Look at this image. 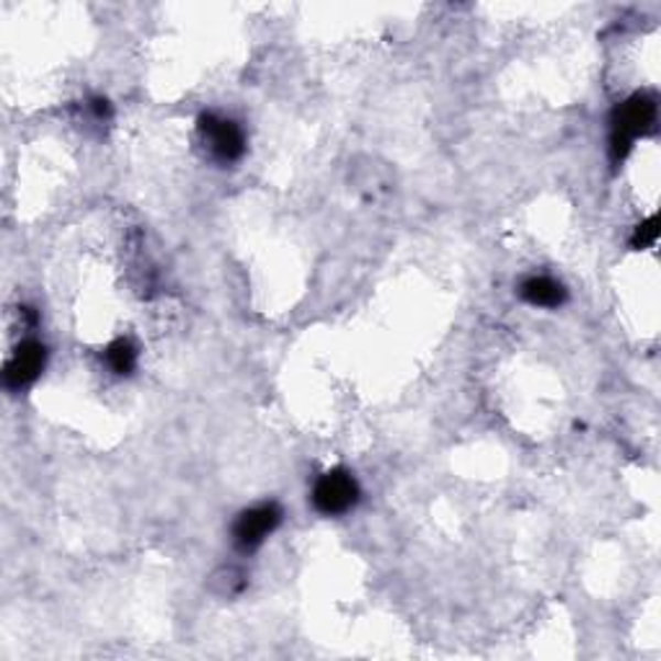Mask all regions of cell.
Wrapping results in <instances>:
<instances>
[{"label": "cell", "instance_id": "cell-1", "mask_svg": "<svg viewBox=\"0 0 661 661\" xmlns=\"http://www.w3.org/2000/svg\"><path fill=\"white\" fill-rule=\"evenodd\" d=\"M657 122V99L649 94H636L622 101L613 115L610 127V150L615 161H622L633 142L646 134Z\"/></svg>", "mask_w": 661, "mask_h": 661}, {"label": "cell", "instance_id": "cell-2", "mask_svg": "<svg viewBox=\"0 0 661 661\" xmlns=\"http://www.w3.org/2000/svg\"><path fill=\"white\" fill-rule=\"evenodd\" d=\"M359 501V484L349 470L334 468L315 480L313 505L321 514L342 517L351 512Z\"/></svg>", "mask_w": 661, "mask_h": 661}, {"label": "cell", "instance_id": "cell-3", "mask_svg": "<svg viewBox=\"0 0 661 661\" xmlns=\"http://www.w3.org/2000/svg\"><path fill=\"white\" fill-rule=\"evenodd\" d=\"M199 134L202 140H205L209 155H213L217 163H236L246 153V134L228 117L202 115Z\"/></svg>", "mask_w": 661, "mask_h": 661}, {"label": "cell", "instance_id": "cell-4", "mask_svg": "<svg viewBox=\"0 0 661 661\" xmlns=\"http://www.w3.org/2000/svg\"><path fill=\"white\" fill-rule=\"evenodd\" d=\"M282 509L269 501V505H257L246 512L238 514L236 524H232V540L240 551H257L272 532L280 528Z\"/></svg>", "mask_w": 661, "mask_h": 661}, {"label": "cell", "instance_id": "cell-5", "mask_svg": "<svg viewBox=\"0 0 661 661\" xmlns=\"http://www.w3.org/2000/svg\"><path fill=\"white\" fill-rule=\"evenodd\" d=\"M44 362H47V349H44V344L34 339L21 342L19 349L13 351V357L9 359V365H6V372H3L6 386L11 390L32 386V382L42 375Z\"/></svg>", "mask_w": 661, "mask_h": 661}, {"label": "cell", "instance_id": "cell-6", "mask_svg": "<svg viewBox=\"0 0 661 661\" xmlns=\"http://www.w3.org/2000/svg\"><path fill=\"white\" fill-rule=\"evenodd\" d=\"M520 295L524 303L535 305V307H559L566 300V290H563L561 282H555L553 277H528L522 282Z\"/></svg>", "mask_w": 661, "mask_h": 661}, {"label": "cell", "instance_id": "cell-7", "mask_svg": "<svg viewBox=\"0 0 661 661\" xmlns=\"http://www.w3.org/2000/svg\"><path fill=\"white\" fill-rule=\"evenodd\" d=\"M107 365L115 375H132L134 367H138V349H134V344L127 339H117L107 349Z\"/></svg>", "mask_w": 661, "mask_h": 661}, {"label": "cell", "instance_id": "cell-8", "mask_svg": "<svg viewBox=\"0 0 661 661\" xmlns=\"http://www.w3.org/2000/svg\"><path fill=\"white\" fill-rule=\"evenodd\" d=\"M657 240V217H649L643 225H638L633 236V248H646Z\"/></svg>", "mask_w": 661, "mask_h": 661}, {"label": "cell", "instance_id": "cell-9", "mask_svg": "<svg viewBox=\"0 0 661 661\" xmlns=\"http://www.w3.org/2000/svg\"><path fill=\"white\" fill-rule=\"evenodd\" d=\"M91 111H94V117L99 119V122H104V119L111 117V107H109L107 99H91Z\"/></svg>", "mask_w": 661, "mask_h": 661}]
</instances>
